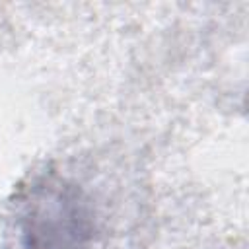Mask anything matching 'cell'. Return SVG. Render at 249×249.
Wrapping results in <instances>:
<instances>
[{
    "label": "cell",
    "instance_id": "6da1fadb",
    "mask_svg": "<svg viewBox=\"0 0 249 249\" xmlns=\"http://www.w3.org/2000/svg\"><path fill=\"white\" fill-rule=\"evenodd\" d=\"M23 249H89L93 210L84 191L56 173L39 175L21 191Z\"/></svg>",
    "mask_w": 249,
    "mask_h": 249
}]
</instances>
